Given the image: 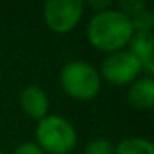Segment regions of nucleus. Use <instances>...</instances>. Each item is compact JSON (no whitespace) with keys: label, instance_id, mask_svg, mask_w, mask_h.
I'll list each match as a JSON object with an SVG mask.
<instances>
[{"label":"nucleus","instance_id":"nucleus-1","mask_svg":"<svg viewBox=\"0 0 154 154\" xmlns=\"http://www.w3.org/2000/svg\"><path fill=\"white\" fill-rule=\"evenodd\" d=\"M133 33L134 30L129 17L116 8L98 12L90 20L86 28L90 43L94 48L108 53L119 51L123 47H126Z\"/></svg>","mask_w":154,"mask_h":154},{"label":"nucleus","instance_id":"nucleus-2","mask_svg":"<svg viewBox=\"0 0 154 154\" xmlns=\"http://www.w3.org/2000/svg\"><path fill=\"white\" fill-rule=\"evenodd\" d=\"M60 83L68 96L86 101L98 94L101 86V78L98 70L91 63L76 60L63 66L60 73Z\"/></svg>","mask_w":154,"mask_h":154},{"label":"nucleus","instance_id":"nucleus-3","mask_svg":"<svg viewBox=\"0 0 154 154\" xmlns=\"http://www.w3.org/2000/svg\"><path fill=\"white\" fill-rule=\"evenodd\" d=\"M37 146L48 154H66L76 146V131L65 118L51 114L38 121Z\"/></svg>","mask_w":154,"mask_h":154},{"label":"nucleus","instance_id":"nucleus-4","mask_svg":"<svg viewBox=\"0 0 154 154\" xmlns=\"http://www.w3.org/2000/svg\"><path fill=\"white\" fill-rule=\"evenodd\" d=\"M143 71L141 61L128 50H119L109 53L103 61L101 75L111 85H128L137 80L139 73Z\"/></svg>","mask_w":154,"mask_h":154},{"label":"nucleus","instance_id":"nucleus-5","mask_svg":"<svg viewBox=\"0 0 154 154\" xmlns=\"http://www.w3.org/2000/svg\"><path fill=\"white\" fill-rule=\"evenodd\" d=\"M83 7L80 0H50L43 7V20L50 30L66 33L81 20Z\"/></svg>","mask_w":154,"mask_h":154},{"label":"nucleus","instance_id":"nucleus-6","mask_svg":"<svg viewBox=\"0 0 154 154\" xmlns=\"http://www.w3.org/2000/svg\"><path fill=\"white\" fill-rule=\"evenodd\" d=\"M20 106L30 118L40 121L47 116L50 101H48L47 93L40 86L32 85V86H27L20 93Z\"/></svg>","mask_w":154,"mask_h":154},{"label":"nucleus","instance_id":"nucleus-7","mask_svg":"<svg viewBox=\"0 0 154 154\" xmlns=\"http://www.w3.org/2000/svg\"><path fill=\"white\" fill-rule=\"evenodd\" d=\"M131 53L141 61L143 70L147 71V76L154 71L152 61V33L151 32H134L129 40Z\"/></svg>","mask_w":154,"mask_h":154},{"label":"nucleus","instance_id":"nucleus-8","mask_svg":"<svg viewBox=\"0 0 154 154\" xmlns=\"http://www.w3.org/2000/svg\"><path fill=\"white\" fill-rule=\"evenodd\" d=\"M128 101L136 109H151L154 103V80L151 76H144L141 80L133 81L128 93Z\"/></svg>","mask_w":154,"mask_h":154},{"label":"nucleus","instance_id":"nucleus-9","mask_svg":"<svg viewBox=\"0 0 154 154\" xmlns=\"http://www.w3.org/2000/svg\"><path fill=\"white\" fill-rule=\"evenodd\" d=\"M114 154H154V146L144 137H126L116 146Z\"/></svg>","mask_w":154,"mask_h":154},{"label":"nucleus","instance_id":"nucleus-10","mask_svg":"<svg viewBox=\"0 0 154 154\" xmlns=\"http://www.w3.org/2000/svg\"><path fill=\"white\" fill-rule=\"evenodd\" d=\"M134 32H151L154 27V15L149 10H141L129 17Z\"/></svg>","mask_w":154,"mask_h":154},{"label":"nucleus","instance_id":"nucleus-11","mask_svg":"<svg viewBox=\"0 0 154 154\" xmlns=\"http://www.w3.org/2000/svg\"><path fill=\"white\" fill-rule=\"evenodd\" d=\"M85 154H114V146L106 137H96L88 143Z\"/></svg>","mask_w":154,"mask_h":154},{"label":"nucleus","instance_id":"nucleus-12","mask_svg":"<svg viewBox=\"0 0 154 154\" xmlns=\"http://www.w3.org/2000/svg\"><path fill=\"white\" fill-rule=\"evenodd\" d=\"M119 7L124 15L131 17V15L144 10L146 8V2L144 0H123V2H119Z\"/></svg>","mask_w":154,"mask_h":154},{"label":"nucleus","instance_id":"nucleus-13","mask_svg":"<svg viewBox=\"0 0 154 154\" xmlns=\"http://www.w3.org/2000/svg\"><path fill=\"white\" fill-rule=\"evenodd\" d=\"M14 154H45L35 143H23L15 149Z\"/></svg>","mask_w":154,"mask_h":154},{"label":"nucleus","instance_id":"nucleus-14","mask_svg":"<svg viewBox=\"0 0 154 154\" xmlns=\"http://www.w3.org/2000/svg\"><path fill=\"white\" fill-rule=\"evenodd\" d=\"M109 5H111L109 0H96V2H88V7L94 8V10H96V14H98V12H103V10H108V8H109Z\"/></svg>","mask_w":154,"mask_h":154},{"label":"nucleus","instance_id":"nucleus-15","mask_svg":"<svg viewBox=\"0 0 154 154\" xmlns=\"http://www.w3.org/2000/svg\"><path fill=\"white\" fill-rule=\"evenodd\" d=\"M0 154H4V152H2V151H0Z\"/></svg>","mask_w":154,"mask_h":154}]
</instances>
